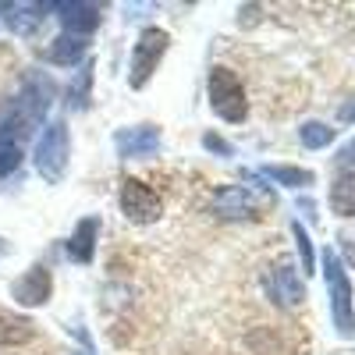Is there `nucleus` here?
<instances>
[{
  "mask_svg": "<svg viewBox=\"0 0 355 355\" xmlns=\"http://www.w3.org/2000/svg\"><path fill=\"white\" fill-rule=\"evenodd\" d=\"M0 11H4L0 18H4L18 36H33L46 18L43 11H50V8L46 4H0Z\"/></svg>",
  "mask_w": 355,
  "mask_h": 355,
  "instance_id": "ddd939ff",
  "label": "nucleus"
},
{
  "mask_svg": "<svg viewBox=\"0 0 355 355\" xmlns=\"http://www.w3.org/2000/svg\"><path fill=\"white\" fill-rule=\"evenodd\" d=\"M85 50L89 46L78 36H57V40H50L43 46V61L53 64V68H75V64L85 61Z\"/></svg>",
  "mask_w": 355,
  "mask_h": 355,
  "instance_id": "f8f14e48",
  "label": "nucleus"
},
{
  "mask_svg": "<svg viewBox=\"0 0 355 355\" xmlns=\"http://www.w3.org/2000/svg\"><path fill=\"white\" fill-rule=\"evenodd\" d=\"M338 117H341V121H355V100H352V103H345V107L338 110Z\"/></svg>",
  "mask_w": 355,
  "mask_h": 355,
  "instance_id": "4be33fe9",
  "label": "nucleus"
},
{
  "mask_svg": "<svg viewBox=\"0 0 355 355\" xmlns=\"http://www.w3.org/2000/svg\"><path fill=\"white\" fill-rule=\"evenodd\" d=\"M50 11H57V21H61L64 36H78V40L96 33L103 21L100 4H82V0H64V4H53Z\"/></svg>",
  "mask_w": 355,
  "mask_h": 355,
  "instance_id": "1a4fd4ad",
  "label": "nucleus"
},
{
  "mask_svg": "<svg viewBox=\"0 0 355 355\" xmlns=\"http://www.w3.org/2000/svg\"><path fill=\"white\" fill-rule=\"evenodd\" d=\"M291 234H295V245H299V256H302V274H313L316 270V256H313V242H309L306 227L295 220L291 224Z\"/></svg>",
  "mask_w": 355,
  "mask_h": 355,
  "instance_id": "aec40b11",
  "label": "nucleus"
},
{
  "mask_svg": "<svg viewBox=\"0 0 355 355\" xmlns=\"http://www.w3.org/2000/svg\"><path fill=\"white\" fill-rule=\"evenodd\" d=\"M266 291H270V299L277 306H302L306 284L299 281V274H295L291 259H281L274 270H270V277H266Z\"/></svg>",
  "mask_w": 355,
  "mask_h": 355,
  "instance_id": "9d476101",
  "label": "nucleus"
},
{
  "mask_svg": "<svg viewBox=\"0 0 355 355\" xmlns=\"http://www.w3.org/2000/svg\"><path fill=\"white\" fill-rule=\"evenodd\" d=\"M25 157V142H18L15 135L0 132V174H11Z\"/></svg>",
  "mask_w": 355,
  "mask_h": 355,
  "instance_id": "6ab92c4d",
  "label": "nucleus"
},
{
  "mask_svg": "<svg viewBox=\"0 0 355 355\" xmlns=\"http://www.w3.org/2000/svg\"><path fill=\"white\" fill-rule=\"evenodd\" d=\"M89 93H93V57H89V64L78 68V75H75V82L68 85L64 100H68L71 110H82V107L89 103Z\"/></svg>",
  "mask_w": 355,
  "mask_h": 355,
  "instance_id": "f3484780",
  "label": "nucleus"
},
{
  "mask_svg": "<svg viewBox=\"0 0 355 355\" xmlns=\"http://www.w3.org/2000/svg\"><path fill=\"white\" fill-rule=\"evenodd\" d=\"M299 139H302L306 150H323V146L334 142V128L323 125V121H306V125L299 128Z\"/></svg>",
  "mask_w": 355,
  "mask_h": 355,
  "instance_id": "a211bd4d",
  "label": "nucleus"
},
{
  "mask_svg": "<svg viewBox=\"0 0 355 355\" xmlns=\"http://www.w3.org/2000/svg\"><path fill=\"white\" fill-rule=\"evenodd\" d=\"M33 334H36V323L28 316L0 309V345H25L33 341Z\"/></svg>",
  "mask_w": 355,
  "mask_h": 355,
  "instance_id": "4468645a",
  "label": "nucleus"
},
{
  "mask_svg": "<svg viewBox=\"0 0 355 355\" xmlns=\"http://www.w3.org/2000/svg\"><path fill=\"white\" fill-rule=\"evenodd\" d=\"M68 160H71V132H68V121L61 117V121H50L40 128V139L33 146V164L43 182L61 185L68 174Z\"/></svg>",
  "mask_w": 355,
  "mask_h": 355,
  "instance_id": "f257e3e1",
  "label": "nucleus"
},
{
  "mask_svg": "<svg viewBox=\"0 0 355 355\" xmlns=\"http://www.w3.org/2000/svg\"><path fill=\"white\" fill-rule=\"evenodd\" d=\"M263 206H274V192L252 185H220L210 199V210L220 220H256Z\"/></svg>",
  "mask_w": 355,
  "mask_h": 355,
  "instance_id": "7ed1b4c3",
  "label": "nucleus"
},
{
  "mask_svg": "<svg viewBox=\"0 0 355 355\" xmlns=\"http://www.w3.org/2000/svg\"><path fill=\"white\" fill-rule=\"evenodd\" d=\"M259 174L266 178H274L277 185H288V189H309L316 182V174L306 171V167H291V164H266L259 167Z\"/></svg>",
  "mask_w": 355,
  "mask_h": 355,
  "instance_id": "2eb2a0df",
  "label": "nucleus"
},
{
  "mask_svg": "<svg viewBox=\"0 0 355 355\" xmlns=\"http://www.w3.org/2000/svg\"><path fill=\"white\" fill-rule=\"evenodd\" d=\"M117 202H121V214L132 224H157L164 214V199L153 185H146L142 178H125L121 192H117Z\"/></svg>",
  "mask_w": 355,
  "mask_h": 355,
  "instance_id": "423d86ee",
  "label": "nucleus"
},
{
  "mask_svg": "<svg viewBox=\"0 0 355 355\" xmlns=\"http://www.w3.org/2000/svg\"><path fill=\"white\" fill-rule=\"evenodd\" d=\"M202 146H206L210 153H217V157H231V153H234V146H231V142H224L217 132H206V135H202Z\"/></svg>",
  "mask_w": 355,
  "mask_h": 355,
  "instance_id": "412c9836",
  "label": "nucleus"
},
{
  "mask_svg": "<svg viewBox=\"0 0 355 355\" xmlns=\"http://www.w3.org/2000/svg\"><path fill=\"white\" fill-rule=\"evenodd\" d=\"M331 210L338 217H355V171H345L331 185Z\"/></svg>",
  "mask_w": 355,
  "mask_h": 355,
  "instance_id": "dca6fc26",
  "label": "nucleus"
},
{
  "mask_svg": "<svg viewBox=\"0 0 355 355\" xmlns=\"http://www.w3.org/2000/svg\"><path fill=\"white\" fill-rule=\"evenodd\" d=\"M114 150L121 160H139V157H157L160 150V128L157 125H132L114 132Z\"/></svg>",
  "mask_w": 355,
  "mask_h": 355,
  "instance_id": "6e6552de",
  "label": "nucleus"
},
{
  "mask_svg": "<svg viewBox=\"0 0 355 355\" xmlns=\"http://www.w3.org/2000/svg\"><path fill=\"white\" fill-rule=\"evenodd\" d=\"M11 299L25 309H43L50 299H53V274L46 270L43 263L28 266L25 274H18L11 281Z\"/></svg>",
  "mask_w": 355,
  "mask_h": 355,
  "instance_id": "0eeeda50",
  "label": "nucleus"
},
{
  "mask_svg": "<svg viewBox=\"0 0 355 355\" xmlns=\"http://www.w3.org/2000/svg\"><path fill=\"white\" fill-rule=\"evenodd\" d=\"M206 96H210L214 114L220 117V121H227V125H242L249 117L245 89H242L239 75H234L231 68H224V64L210 68V78H206Z\"/></svg>",
  "mask_w": 355,
  "mask_h": 355,
  "instance_id": "f03ea898",
  "label": "nucleus"
},
{
  "mask_svg": "<svg viewBox=\"0 0 355 355\" xmlns=\"http://www.w3.org/2000/svg\"><path fill=\"white\" fill-rule=\"evenodd\" d=\"M96 234H100V217H82L75 224V231L68 234V242H64L68 259L78 263V266L93 263V256H96Z\"/></svg>",
  "mask_w": 355,
  "mask_h": 355,
  "instance_id": "9b49d317",
  "label": "nucleus"
},
{
  "mask_svg": "<svg viewBox=\"0 0 355 355\" xmlns=\"http://www.w3.org/2000/svg\"><path fill=\"white\" fill-rule=\"evenodd\" d=\"M171 46V33L160 25H150V28H142L139 40H135V50H132V75H128V85L132 89H146L150 85V78L157 75L160 61H164V53Z\"/></svg>",
  "mask_w": 355,
  "mask_h": 355,
  "instance_id": "39448f33",
  "label": "nucleus"
},
{
  "mask_svg": "<svg viewBox=\"0 0 355 355\" xmlns=\"http://www.w3.org/2000/svg\"><path fill=\"white\" fill-rule=\"evenodd\" d=\"M323 277H327V291H331V316L341 338L355 334V306H352V281L345 274V266L338 259L334 249H323Z\"/></svg>",
  "mask_w": 355,
  "mask_h": 355,
  "instance_id": "20e7f679",
  "label": "nucleus"
},
{
  "mask_svg": "<svg viewBox=\"0 0 355 355\" xmlns=\"http://www.w3.org/2000/svg\"><path fill=\"white\" fill-rule=\"evenodd\" d=\"M11 252V245H8V239H0V256H8Z\"/></svg>",
  "mask_w": 355,
  "mask_h": 355,
  "instance_id": "5701e85b",
  "label": "nucleus"
}]
</instances>
